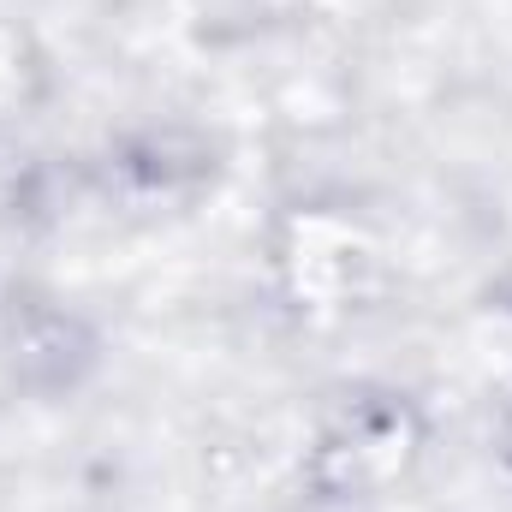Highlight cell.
<instances>
[{"mask_svg":"<svg viewBox=\"0 0 512 512\" xmlns=\"http://www.w3.org/2000/svg\"><path fill=\"white\" fill-rule=\"evenodd\" d=\"M507 459H512V423H507Z\"/></svg>","mask_w":512,"mask_h":512,"instance_id":"1","label":"cell"}]
</instances>
